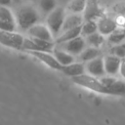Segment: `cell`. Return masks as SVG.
Segmentation results:
<instances>
[{
    "mask_svg": "<svg viewBox=\"0 0 125 125\" xmlns=\"http://www.w3.org/2000/svg\"><path fill=\"white\" fill-rule=\"evenodd\" d=\"M14 15L17 26L24 31L39 21V14L37 10L29 5L21 6L15 11Z\"/></svg>",
    "mask_w": 125,
    "mask_h": 125,
    "instance_id": "obj_1",
    "label": "cell"
},
{
    "mask_svg": "<svg viewBox=\"0 0 125 125\" xmlns=\"http://www.w3.org/2000/svg\"><path fill=\"white\" fill-rule=\"evenodd\" d=\"M71 80L75 84H77L83 88H86L88 90H91L93 92H96V93H99L102 95H109L108 88L102 83L100 78L90 75L88 73H83L81 75L71 77Z\"/></svg>",
    "mask_w": 125,
    "mask_h": 125,
    "instance_id": "obj_2",
    "label": "cell"
},
{
    "mask_svg": "<svg viewBox=\"0 0 125 125\" xmlns=\"http://www.w3.org/2000/svg\"><path fill=\"white\" fill-rule=\"evenodd\" d=\"M66 14H67V12H66L65 8L61 7V6H59V7L57 6L46 17V24L49 27V29L51 30L55 39L61 33V30H62V27Z\"/></svg>",
    "mask_w": 125,
    "mask_h": 125,
    "instance_id": "obj_3",
    "label": "cell"
},
{
    "mask_svg": "<svg viewBox=\"0 0 125 125\" xmlns=\"http://www.w3.org/2000/svg\"><path fill=\"white\" fill-rule=\"evenodd\" d=\"M24 36L16 30H0V44L4 47L22 50Z\"/></svg>",
    "mask_w": 125,
    "mask_h": 125,
    "instance_id": "obj_4",
    "label": "cell"
},
{
    "mask_svg": "<svg viewBox=\"0 0 125 125\" xmlns=\"http://www.w3.org/2000/svg\"><path fill=\"white\" fill-rule=\"evenodd\" d=\"M86 45L87 44H86L84 36L80 35V36H77V37H75L71 40H68L66 42L57 44V47L66 51L67 53H69L73 56H78L86 48Z\"/></svg>",
    "mask_w": 125,
    "mask_h": 125,
    "instance_id": "obj_5",
    "label": "cell"
},
{
    "mask_svg": "<svg viewBox=\"0 0 125 125\" xmlns=\"http://www.w3.org/2000/svg\"><path fill=\"white\" fill-rule=\"evenodd\" d=\"M26 52L29 55H31L32 57H34L37 60H39L40 62H42L43 63H45L50 68H53L55 70H60V71L62 70V65L57 61V59L55 58L53 53L46 52V51H26Z\"/></svg>",
    "mask_w": 125,
    "mask_h": 125,
    "instance_id": "obj_6",
    "label": "cell"
},
{
    "mask_svg": "<svg viewBox=\"0 0 125 125\" xmlns=\"http://www.w3.org/2000/svg\"><path fill=\"white\" fill-rule=\"evenodd\" d=\"M26 33L30 37L55 42V38H54L51 30L49 29L47 24H44V23H39V22L35 23L34 25H32L31 27H29L26 30Z\"/></svg>",
    "mask_w": 125,
    "mask_h": 125,
    "instance_id": "obj_7",
    "label": "cell"
},
{
    "mask_svg": "<svg viewBox=\"0 0 125 125\" xmlns=\"http://www.w3.org/2000/svg\"><path fill=\"white\" fill-rule=\"evenodd\" d=\"M84 63H85V70L90 75L101 78L106 74L105 69H104V57H102V56H100L94 60H91L89 62H86Z\"/></svg>",
    "mask_w": 125,
    "mask_h": 125,
    "instance_id": "obj_8",
    "label": "cell"
},
{
    "mask_svg": "<svg viewBox=\"0 0 125 125\" xmlns=\"http://www.w3.org/2000/svg\"><path fill=\"white\" fill-rule=\"evenodd\" d=\"M97 24H98V31L103 35H104L105 37H107L115 29L119 27L116 20L107 17L105 15H103L97 20Z\"/></svg>",
    "mask_w": 125,
    "mask_h": 125,
    "instance_id": "obj_9",
    "label": "cell"
},
{
    "mask_svg": "<svg viewBox=\"0 0 125 125\" xmlns=\"http://www.w3.org/2000/svg\"><path fill=\"white\" fill-rule=\"evenodd\" d=\"M104 62L105 73L107 75L114 76L119 72V67H120V62H121V59L119 57L109 54L104 57Z\"/></svg>",
    "mask_w": 125,
    "mask_h": 125,
    "instance_id": "obj_10",
    "label": "cell"
},
{
    "mask_svg": "<svg viewBox=\"0 0 125 125\" xmlns=\"http://www.w3.org/2000/svg\"><path fill=\"white\" fill-rule=\"evenodd\" d=\"M83 21H84V17H83L82 14H74V13L66 14L63 24H62V30H61V33L67 30V29L82 25Z\"/></svg>",
    "mask_w": 125,
    "mask_h": 125,
    "instance_id": "obj_11",
    "label": "cell"
},
{
    "mask_svg": "<svg viewBox=\"0 0 125 125\" xmlns=\"http://www.w3.org/2000/svg\"><path fill=\"white\" fill-rule=\"evenodd\" d=\"M62 73H64L67 76L75 77L78 75H81L86 72L85 70V63L82 62H73L67 65H63L61 70Z\"/></svg>",
    "mask_w": 125,
    "mask_h": 125,
    "instance_id": "obj_12",
    "label": "cell"
},
{
    "mask_svg": "<svg viewBox=\"0 0 125 125\" xmlns=\"http://www.w3.org/2000/svg\"><path fill=\"white\" fill-rule=\"evenodd\" d=\"M53 55L55 56V58L57 59V61L63 66V65H67L73 62H75V56L67 53L66 51L60 49L58 47H55L53 50Z\"/></svg>",
    "mask_w": 125,
    "mask_h": 125,
    "instance_id": "obj_13",
    "label": "cell"
},
{
    "mask_svg": "<svg viewBox=\"0 0 125 125\" xmlns=\"http://www.w3.org/2000/svg\"><path fill=\"white\" fill-rule=\"evenodd\" d=\"M103 15H104V13H103L102 9L96 3H89V2L87 4V7H86L84 13H83L84 21H88V20L97 21Z\"/></svg>",
    "mask_w": 125,
    "mask_h": 125,
    "instance_id": "obj_14",
    "label": "cell"
},
{
    "mask_svg": "<svg viewBox=\"0 0 125 125\" xmlns=\"http://www.w3.org/2000/svg\"><path fill=\"white\" fill-rule=\"evenodd\" d=\"M81 35V25L80 26H76L70 29H67L62 33H60V35L55 39V44H61L63 42H66L68 40H71L77 36Z\"/></svg>",
    "mask_w": 125,
    "mask_h": 125,
    "instance_id": "obj_15",
    "label": "cell"
},
{
    "mask_svg": "<svg viewBox=\"0 0 125 125\" xmlns=\"http://www.w3.org/2000/svg\"><path fill=\"white\" fill-rule=\"evenodd\" d=\"M101 55H102V51L100 50V48L89 46V47L85 48L77 57H78L79 62H89L91 60H94V59L100 57Z\"/></svg>",
    "mask_w": 125,
    "mask_h": 125,
    "instance_id": "obj_16",
    "label": "cell"
},
{
    "mask_svg": "<svg viewBox=\"0 0 125 125\" xmlns=\"http://www.w3.org/2000/svg\"><path fill=\"white\" fill-rule=\"evenodd\" d=\"M88 4V0H70L66 5V12L67 13H74V14H82L84 13Z\"/></svg>",
    "mask_w": 125,
    "mask_h": 125,
    "instance_id": "obj_17",
    "label": "cell"
},
{
    "mask_svg": "<svg viewBox=\"0 0 125 125\" xmlns=\"http://www.w3.org/2000/svg\"><path fill=\"white\" fill-rule=\"evenodd\" d=\"M84 38H85L86 44L88 46L96 47V48H101L105 42V36L103 35L102 33H100L99 31L92 33L90 35H87Z\"/></svg>",
    "mask_w": 125,
    "mask_h": 125,
    "instance_id": "obj_18",
    "label": "cell"
},
{
    "mask_svg": "<svg viewBox=\"0 0 125 125\" xmlns=\"http://www.w3.org/2000/svg\"><path fill=\"white\" fill-rule=\"evenodd\" d=\"M108 90H109V95L125 96V80L115 78L113 83L108 87Z\"/></svg>",
    "mask_w": 125,
    "mask_h": 125,
    "instance_id": "obj_19",
    "label": "cell"
},
{
    "mask_svg": "<svg viewBox=\"0 0 125 125\" xmlns=\"http://www.w3.org/2000/svg\"><path fill=\"white\" fill-rule=\"evenodd\" d=\"M98 31V24L97 21L94 20H88L84 21L82 25H81V35L82 36H87L92 33H95Z\"/></svg>",
    "mask_w": 125,
    "mask_h": 125,
    "instance_id": "obj_20",
    "label": "cell"
},
{
    "mask_svg": "<svg viewBox=\"0 0 125 125\" xmlns=\"http://www.w3.org/2000/svg\"><path fill=\"white\" fill-rule=\"evenodd\" d=\"M124 40H125V32L122 27H118L111 34L107 36V41L112 45L122 43Z\"/></svg>",
    "mask_w": 125,
    "mask_h": 125,
    "instance_id": "obj_21",
    "label": "cell"
},
{
    "mask_svg": "<svg viewBox=\"0 0 125 125\" xmlns=\"http://www.w3.org/2000/svg\"><path fill=\"white\" fill-rule=\"evenodd\" d=\"M0 20H2L4 21H7V22H10V23L16 24V20H15L14 13L9 9V7H6V6H1L0 5Z\"/></svg>",
    "mask_w": 125,
    "mask_h": 125,
    "instance_id": "obj_22",
    "label": "cell"
},
{
    "mask_svg": "<svg viewBox=\"0 0 125 125\" xmlns=\"http://www.w3.org/2000/svg\"><path fill=\"white\" fill-rule=\"evenodd\" d=\"M56 7H57L56 0H39V8L46 15L52 12Z\"/></svg>",
    "mask_w": 125,
    "mask_h": 125,
    "instance_id": "obj_23",
    "label": "cell"
},
{
    "mask_svg": "<svg viewBox=\"0 0 125 125\" xmlns=\"http://www.w3.org/2000/svg\"><path fill=\"white\" fill-rule=\"evenodd\" d=\"M110 54L119 57L120 59L125 58V43H119L115 44L110 48Z\"/></svg>",
    "mask_w": 125,
    "mask_h": 125,
    "instance_id": "obj_24",
    "label": "cell"
},
{
    "mask_svg": "<svg viewBox=\"0 0 125 125\" xmlns=\"http://www.w3.org/2000/svg\"><path fill=\"white\" fill-rule=\"evenodd\" d=\"M17 25L0 20V30H16Z\"/></svg>",
    "mask_w": 125,
    "mask_h": 125,
    "instance_id": "obj_25",
    "label": "cell"
},
{
    "mask_svg": "<svg viewBox=\"0 0 125 125\" xmlns=\"http://www.w3.org/2000/svg\"><path fill=\"white\" fill-rule=\"evenodd\" d=\"M119 73H120L121 77L125 80V58H122L121 59L120 67H119Z\"/></svg>",
    "mask_w": 125,
    "mask_h": 125,
    "instance_id": "obj_26",
    "label": "cell"
},
{
    "mask_svg": "<svg viewBox=\"0 0 125 125\" xmlns=\"http://www.w3.org/2000/svg\"><path fill=\"white\" fill-rule=\"evenodd\" d=\"M118 19H121L122 21H123V24L125 25V7L121 9V11H120V15L118 16ZM124 25H123V26H124Z\"/></svg>",
    "mask_w": 125,
    "mask_h": 125,
    "instance_id": "obj_27",
    "label": "cell"
},
{
    "mask_svg": "<svg viewBox=\"0 0 125 125\" xmlns=\"http://www.w3.org/2000/svg\"><path fill=\"white\" fill-rule=\"evenodd\" d=\"M12 2H13V0H0V5L1 6L9 7L12 4Z\"/></svg>",
    "mask_w": 125,
    "mask_h": 125,
    "instance_id": "obj_28",
    "label": "cell"
},
{
    "mask_svg": "<svg viewBox=\"0 0 125 125\" xmlns=\"http://www.w3.org/2000/svg\"><path fill=\"white\" fill-rule=\"evenodd\" d=\"M27 1H29V0H27Z\"/></svg>",
    "mask_w": 125,
    "mask_h": 125,
    "instance_id": "obj_29",
    "label": "cell"
}]
</instances>
